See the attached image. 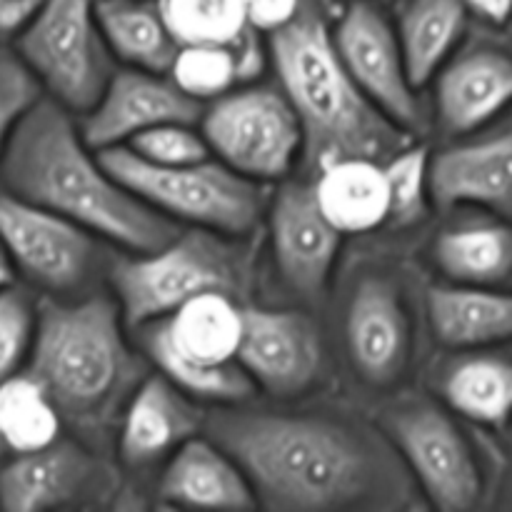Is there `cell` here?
<instances>
[{"instance_id":"9","label":"cell","mask_w":512,"mask_h":512,"mask_svg":"<svg viewBox=\"0 0 512 512\" xmlns=\"http://www.w3.org/2000/svg\"><path fill=\"white\" fill-rule=\"evenodd\" d=\"M205 143L228 168L253 180L290 173L303 150V130L278 88H248L215 98L205 113Z\"/></svg>"},{"instance_id":"4","label":"cell","mask_w":512,"mask_h":512,"mask_svg":"<svg viewBox=\"0 0 512 512\" xmlns=\"http://www.w3.org/2000/svg\"><path fill=\"white\" fill-rule=\"evenodd\" d=\"M145 368L125 345L120 310L108 298L65 305L45 300L30 343V378L60 420L103 430L118 418Z\"/></svg>"},{"instance_id":"38","label":"cell","mask_w":512,"mask_h":512,"mask_svg":"<svg viewBox=\"0 0 512 512\" xmlns=\"http://www.w3.org/2000/svg\"><path fill=\"white\" fill-rule=\"evenodd\" d=\"M460 3L493 25H503L510 15V0H460Z\"/></svg>"},{"instance_id":"33","label":"cell","mask_w":512,"mask_h":512,"mask_svg":"<svg viewBox=\"0 0 512 512\" xmlns=\"http://www.w3.org/2000/svg\"><path fill=\"white\" fill-rule=\"evenodd\" d=\"M128 150L155 165H190L208 158L210 148L190 123H163L128 140Z\"/></svg>"},{"instance_id":"35","label":"cell","mask_w":512,"mask_h":512,"mask_svg":"<svg viewBox=\"0 0 512 512\" xmlns=\"http://www.w3.org/2000/svg\"><path fill=\"white\" fill-rule=\"evenodd\" d=\"M40 98V83L18 53L0 45V155L25 110Z\"/></svg>"},{"instance_id":"7","label":"cell","mask_w":512,"mask_h":512,"mask_svg":"<svg viewBox=\"0 0 512 512\" xmlns=\"http://www.w3.org/2000/svg\"><path fill=\"white\" fill-rule=\"evenodd\" d=\"M18 55L63 108L88 113L113 70L95 0H43L23 25Z\"/></svg>"},{"instance_id":"28","label":"cell","mask_w":512,"mask_h":512,"mask_svg":"<svg viewBox=\"0 0 512 512\" xmlns=\"http://www.w3.org/2000/svg\"><path fill=\"white\" fill-rule=\"evenodd\" d=\"M155 5L178 45H228L260 53L245 0H158Z\"/></svg>"},{"instance_id":"20","label":"cell","mask_w":512,"mask_h":512,"mask_svg":"<svg viewBox=\"0 0 512 512\" xmlns=\"http://www.w3.org/2000/svg\"><path fill=\"white\" fill-rule=\"evenodd\" d=\"M93 470V458L68 440L18 453L0 470V505L10 512L58 508L88 485Z\"/></svg>"},{"instance_id":"27","label":"cell","mask_w":512,"mask_h":512,"mask_svg":"<svg viewBox=\"0 0 512 512\" xmlns=\"http://www.w3.org/2000/svg\"><path fill=\"white\" fill-rule=\"evenodd\" d=\"M443 395L453 410L475 423L503 428L512 405V368L500 355H470L450 365Z\"/></svg>"},{"instance_id":"15","label":"cell","mask_w":512,"mask_h":512,"mask_svg":"<svg viewBox=\"0 0 512 512\" xmlns=\"http://www.w3.org/2000/svg\"><path fill=\"white\" fill-rule=\"evenodd\" d=\"M345 348L355 373L375 388L395 383L408 368V310L385 275H368L355 285L345 310Z\"/></svg>"},{"instance_id":"11","label":"cell","mask_w":512,"mask_h":512,"mask_svg":"<svg viewBox=\"0 0 512 512\" xmlns=\"http://www.w3.org/2000/svg\"><path fill=\"white\" fill-rule=\"evenodd\" d=\"M0 245L33 283L48 290H75L95 263V243L73 220L0 193Z\"/></svg>"},{"instance_id":"5","label":"cell","mask_w":512,"mask_h":512,"mask_svg":"<svg viewBox=\"0 0 512 512\" xmlns=\"http://www.w3.org/2000/svg\"><path fill=\"white\" fill-rule=\"evenodd\" d=\"M230 235L198 228L180 230L170 243L140 258H125L110 268V283L118 295L120 320L128 328H143L205 293L240 300L253 280L250 253Z\"/></svg>"},{"instance_id":"21","label":"cell","mask_w":512,"mask_h":512,"mask_svg":"<svg viewBox=\"0 0 512 512\" xmlns=\"http://www.w3.org/2000/svg\"><path fill=\"white\" fill-rule=\"evenodd\" d=\"M148 335L185 363H230L240 340V308L228 295H198L168 318L155 320Z\"/></svg>"},{"instance_id":"1","label":"cell","mask_w":512,"mask_h":512,"mask_svg":"<svg viewBox=\"0 0 512 512\" xmlns=\"http://www.w3.org/2000/svg\"><path fill=\"white\" fill-rule=\"evenodd\" d=\"M208 433L270 510L393 508L408 490L393 443L350 420L220 410L208 418Z\"/></svg>"},{"instance_id":"19","label":"cell","mask_w":512,"mask_h":512,"mask_svg":"<svg viewBox=\"0 0 512 512\" xmlns=\"http://www.w3.org/2000/svg\"><path fill=\"white\" fill-rule=\"evenodd\" d=\"M173 453L160 478L165 503L200 510H248L258 505L245 473L218 443L193 435Z\"/></svg>"},{"instance_id":"12","label":"cell","mask_w":512,"mask_h":512,"mask_svg":"<svg viewBox=\"0 0 512 512\" xmlns=\"http://www.w3.org/2000/svg\"><path fill=\"white\" fill-rule=\"evenodd\" d=\"M235 363L255 388L293 398L313 388L323 370V340L313 318L298 310L240 308Z\"/></svg>"},{"instance_id":"40","label":"cell","mask_w":512,"mask_h":512,"mask_svg":"<svg viewBox=\"0 0 512 512\" xmlns=\"http://www.w3.org/2000/svg\"><path fill=\"white\" fill-rule=\"evenodd\" d=\"M5 450H8V448H5V443H3V438H0V455H3V453H5Z\"/></svg>"},{"instance_id":"14","label":"cell","mask_w":512,"mask_h":512,"mask_svg":"<svg viewBox=\"0 0 512 512\" xmlns=\"http://www.w3.org/2000/svg\"><path fill=\"white\" fill-rule=\"evenodd\" d=\"M203 103L148 70H118L88 110L80 128V138L88 148L103 150L128 143L133 135L163 123H190L200 120Z\"/></svg>"},{"instance_id":"10","label":"cell","mask_w":512,"mask_h":512,"mask_svg":"<svg viewBox=\"0 0 512 512\" xmlns=\"http://www.w3.org/2000/svg\"><path fill=\"white\" fill-rule=\"evenodd\" d=\"M333 43L353 83L380 113L408 133L423 128L425 115L405 73L398 33L373 3H350L338 20Z\"/></svg>"},{"instance_id":"34","label":"cell","mask_w":512,"mask_h":512,"mask_svg":"<svg viewBox=\"0 0 512 512\" xmlns=\"http://www.w3.org/2000/svg\"><path fill=\"white\" fill-rule=\"evenodd\" d=\"M35 315L23 290L0 288V380L18 373L20 363L30 353Z\"/></svg>"},{"instance_id":"26","label":"cell","mask_w":512,"mask_h":512,"mask_svg":"<svg viewBox=\"0 0 512 512\" xmlns=\"http://www.w3.org/2000/svg\"><path fill=\"white\" fill-rule=\"evenodd\" d=\"M435 263L445 275L465 285L503 283L512 268L508 225H465L445 230L435 240Z\"/></svg>"},{"instance_id":"25","label":"cell","mask_w":512,"mask_h":512,"mask_svg":"<svg viewBox=\"0 0 512 512\" xmlns=\"http://www.w3.org/2000/svg\"><path fill=\"white\" fill-rule=\"evenodd\" d=\"M95 20L110 50L130 65L165 75L180 45L158 5L148 0H95Z\"/></svg>"},{"instance_id":"16","label":"cell","mask_w":512,"mask_h":512,"mask_svg":"<svg viewBox=\"0 0 512 512\" xmlns=\"http://www.w3.org/2000/svg\"><path fill=\"white\" fill-rule=\"evenodd\" d=\"M428 195L435 208L483 205L508 218L512 205V138L508 130L455 145L428 158Z\"/></svg>"},{"instance_id":"13","label":"cell","mask_w":512,"mask_h":512,"mask_svg":"<svg viewBox=\"0 0 512 512\" xmlns=\"http://www.w3.org/2000/svg\"><path fill=\"white\" fill-rule=\"evenodd\" d=\"M270 235L285 285L305 303L323 300L343 235L323 215L313 185L285 183L278 190L270 210Z\"/></svg>"},{"instance_id":"37","label":"cell","mask_w":512,"mask_h":512,"mask_svg":"<svg viewBox=\"0 0 512 512\" xmlns=\"http://www.w3.org/2000/svg\"><path fill=\"white\" fill-rule=\"evenodd\" d=\"M43 0H0V35L23 28Z\"/></svg>"},{"instance_id":"17","label":"cell","mask_w":512,"mask_h":512,"mask_svg":"<svg viewBox=\"0 0 512 512\" xmlns=\"http://www.w3.org/2000/svg\"><path fill=\"white\" fill-rule=\"evenodd\" d=\"M512 63L505 50L473 48L445 65L435 88V113L448 135L473 133L508 105Z\"/></svg>"},{"instance_id":"32","label":"cell","mask_w":512,"mask_h":512,"mask_svg":"<svg viewBox=\"0 0 512 512\" xmlns=\"http://www.w3.org/2000/svg\"><path fill=\"white\" fill-rule=\"evenodd\" d=\"M388 185L385 225L400 230L423 220L428 208V150L403 148L383 165Z\"/></svg>"},{"instance_id":"18","label":"cell","mask_w":512,"mask_h":512,"mask_svg":"<svg viewBox=\"0 0 512 512\" xmlns=\"http://www.w3.org/2000/svg\"><path fill=\"white\" fill-rule=\"evenodd\" d=\"M203 418L165 375L143 378L128 398L120 430V458L143 468L193 438Z\"/></svg>"},{"instance_id":"30","label":"cell","mask_w":512,"mask_h":512,"mask_svg":"<svg viewBox=\"0 0 512 512\" xmlns=\"http://www.w3.org/2000/svg\"><path fill=\"white\" fill-rule=\"evenodd\" d=\"M60 415L45 390L28 375L0 380V438L13 453H30L58 440Z\"/></svg>"},{"instance_id":"23","label":"cell","mask_w":512,"mask_h":512,"mask_svg":"<svg viewBox=\"0 0 512 512\" xmlns=\"http://www.w3.org/2000/svg\"><path fill=\"white\" fill-rule=\"evenodd\" d=\"M315 200L340 235L368 233L385 225L388 185L383 163L368 158H343L325 165L313 185Z\"/></svg>"},{"instance_id":"24","label":"cell","mask_w":512,"mask_h":512,"mask_svg":"<svg viewBox=\"0 0 512 512\" xmlns=\"http://www.w3.org/2000/svg\"><path fill=\"white\" fill-rule=\"evenodd\" d=\"M468 23V8L460 0H408L400 15L398 43L405 73L413 88L433 80L450 58Z\"/></svg>"},{"instance_id":"6","label":"cell","mask_w":512,"mask_h":512,"mask_svg":"<svg viewBox=\"0 0 512 512\" xmlns=\"http://www.w3.org/2000/svg\"><path fill=\"white\" fill-rule=\"evenodd\" d=\"M95 155L110 178L135 198L200 228L240 238L258 225L263 213V188L225 163L205 158L190 165H155L123 145H110Z\"/></svg>"},{"instance_id":"2","label":"cell","mask_w":512,"mask_h":512,"mask_svg":"<svg viewBox=\"0 0 512 512\" xmlns=\"http://www.w3.org/2000/svg\"><path fill=\"white\" fill-rule=\"evenodd\" d=\"M0 173L8 193L73 220L135 253H153L180 233L175 220L135 198L90 155L70 110L40 95L15 123Z\"/></svg>"},{"instance_id":"22","label":"cell","mask_w":512,"mask_h":512,"mask_svg":"<svg viewBox=\"0 0 512 512\" xmlns=\"http://www.w3.org/2000/svg\"><path fill=\"white\" fill-rule=\"evenodd\" d=\"M428 318L448 348H483L510 338L512 303L475 285H435L428 290Z\"/></svg>"},{"instance_id":"31","label":"cell","mask_w":512,"mask_h":512,"mask_svg":"<svg viewBox=\"0 0 512 512\" xmlns=\"http://www.w3.org/2000/svg\"><path fill=\"white\" fill-rule=\"evenodd\" d=\"M150 358L158 365L160 373L170 380L178 390H185L188 395H195L200 400H213V403L235 405L245 403L255 395V383L250 375L240 368L235 360L223 365H193L185 360L175 358L165 345H160L155 338H145Z\"/></svg>"},{"instance_id":"36","label":"cell","mask_w":512,"mask_h":512,"mask_svg":"<svg viewBox=\"0 0 512 512\" xmlns=\"http://www.w3.org/2000/svg\"><path fill=\"white\" fill-rule=\"evenodd\" d=\"M300 8V0H245V13L253 30L273 33L288 23Z\"/></svg>"},{"instance_id":"3","label":"cell","mask_w":512,"mask_h":512,"mask_svg":"<svg viewBox=\"0 0 512 512\" xmlns=\"http://www.w3.org/2000/svg\"><path fill=\"white\" fill-rule=\"evenodd\" d=\"M270 35L280 90L298 115L310 170L343 158L385 163L410 145V133L380 113L345 70L323 0H300L293 18Z\"/></svg>"},{"instance_id":"39","label":"cell","mask_w":512,"mask_h":512,"mask_svg":"<svg viewBox=\"0 0 512 512\" xmlns=\"http://www.w3.org/2000/svg\"><path fill=\"white\" fill-rule=\"evenodd\" d=\"M13 283V263H10L8 253H5V248L0 245V288H5V285Z\"/></svg>"},{"instance_id":"8","label":"cell","mask_w":512,"mask_h":512,"mask_svg":"<svg viewBox=\"0 0 512 512\" xmlns=\"http://www.w3.org/2000/svg\"><path fill=\"white\" fill-rule=\"evenodd\" d=\"M383 428L435 508L465 512L478 505L480 468L463 430L443 408L423 398L395 400L383 413Z\"/></svg>"},{"instance_id":"29","label":"cell","mask_w":512,"mask_h":512,"mask_svg":"<svg viewBox=\"0 0 512 512\" xmlns=\"http://www.w3.org/2000/svg\"><path fill=\"white\" fill-rule=\"evenodd\" d=\"M263 68V53H245L228 45H180L170 78L195 100L220 98Z\"/></svg>"}]
</instances>
